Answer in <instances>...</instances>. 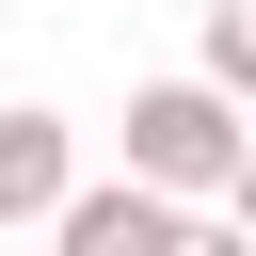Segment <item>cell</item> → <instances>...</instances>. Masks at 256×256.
I'll list each match as a JSON object with an SVG mask.
<instances>
[{
	"mask_svg": "<svg viewBox=\"0 0 256 256\" xmlns=\"http://www.w3.org/2000/svg\"><path fill=\"white\" fill-rule=\"evenodd\" d=\"M208 80L256 112V0H208Z\"/></svg>",
	"mask_w": 256,
	"mask_h": 256,
	"instance_id": "277c9868",
	"label": "cell"
},
{
	"mask_svg": "<svg viewBox=\"0 0 256 256\" xmlns=\"http://www.w3.org/2000/svg\"><path fill=\"white\" fill-rule=\"evenodd\" d=\"M48 240H64V256H176V240H192V208H176V192H144V176H80V208H64Z\"/></svg>",
	"mask_w": 256,
	"mask_h": 256,
	"instance_id": "3957f363",
	"label": "cell"
},
{
	"mask_svg": "<svg viewBox=\"0 0 256 256\" xmlns=\"http://www.w3.org/2000/svg\"><path fill=\"white\" fill-rule=\"evenodd\" d=\"M64 208H80V128L64 112H0V240L64 224Z\"/></svg>",
	"mask_w": 256,
	"mask_h": 256,
	"instance_id": "7a4b0ae2",
	"label": "cell"
},
{
	"mask_svg": "<svg viewBox=\"0 0 256 256\" xmlns=\"http://www.w3.org/2000/svg\"><path fill=\"white\" fill-rule=\"evenodd\" d=\"M224 208H240V224H256V160H240V192H224Z\"/></svg>",
	"mask_w": 256,
	"mask_h": 256,
	"instance_id": "5b68a950",
	"label": "cell"
},
{
	"mask_svg": "<svg viewBox=\"0 0 256 256\" xmlns=\"http://www.w3.org/2000/svg\"><path fill=\"white\" fill-rule=\"evenodd\" d=\"M240 160H256V128H240V96H224L208 64L128 96V176H144V192H176V208H192V192H240Z\"/></svg>",
	"mask_w": 256,
	"mask_h": 256,
	"instance_id": "6da1fadb",
	"label": "cell"
}]
</instances>
